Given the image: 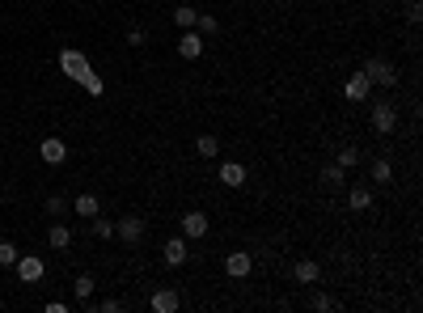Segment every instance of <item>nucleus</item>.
I'll return each instance as SVG.
<instances>
[{
	"label": "nucleus",
	"instance_id": "27",
	"mask_svg": "<svg viewBox=\"0 0 423 313\" xmlns=\"http://www.w3.org/2000/svg\"><path fill=\"white\" fill-rule=\"evenodd\" d=\"M407 21H411V26H419V21H423V5H419V0H411V5H407Z\"/></svg>",
	"mask_w": 423,
	"mask_h": 313
},
{
	"label": "nucleus",
	"instance_id": "25",
	"mask_svg": "<svg viewBox=\"0 0 423 313\" xmlns=\"http://www.w3.org/2000/svg\"><path fill=\"white\" fill-rule=\"evenodd\" d=\"M17 262V246L13 242H0V267H13Z\"/></svg>",
	"mask_w": 423,
	"mask_h": 313
},
{
	"label": "nucleus",
	"instance_id": "12",
	"mask_svg": "<svg viewBox=\"0 0 423 313\" xmlns=\"http://www.w3.org/2000/svg\"><path fill=\"white\" fill-rule=\"evenodd\" d=\"M178 55H182V60H199V55H204V38H199L195 30H182V38H178Z\"/></svg>",
	"mask_w": 423,
	"mask_h": 313
},
{
	"label": "nucleus",
	"instance_id": "16",
	"mask_svg": "<svg viewBox=\"0 0 423 313\" xmlns=\"http://www.w3.org/2000/svg\"><path fill=\"white\" fill-rule=\"evenodd\" d=\"M72 208H77V216H85V221H93V216L102 212V203H97V195H77V203H72Z\"/></svg>",
	"mask_w": 423,
	"mask_h": 313
},
{
	"label": "nucleus",
	"instance_id": "9",
	"mask_svg": "<svg viewBox=\"0 0 423 313\" xmlns=\"http://www.w3.org/2000/svg\"><path fill=\"white\" fill-rule=\"evenodd\" d=\"M186 254H191V250H186V237H169V242L161 246V258L169 262V267H182Z\"/></svg>",
	"mask_w": 423,
	"mask_h": 313
},
{
	"label": "nucleus",
	"instance_id": "2",
	"mask_svg": "<svg viewBox=\"0 0 423 313\" xmlns=\"http://www.w3.org/2000/svg\"><path fill=\"white\" fill-rule=\"evenodd\" d=\"M364 77L372 81V85H381V89H394L398 85V68L389 64V60H381V55H372V60H364Z\"/></svg>",
	"mask_w": 423,
	"mask_h": 313
},
{
	"label": "nucleus",
	"instance_id": "18",
	"mask_svg": "<svg viewBox=\"0 0 423 313\" xmlns=\"http://www.w3.org/2000/svg\"><path fill=\"white\" fill-rule=\"evenodd\" d=\"M368 174H372V182H394V165H389L385 157H377V161H372V170H368Z\"/></svg>",
	"mask_w": 423,
	"mask_h": 313
},
{
	"label": "nucleus",
	"instance_id": "20",
	"mask_svg": "<svg viewBox=\"0 0 423 313\" xmlns=\"http://www.w3.org/2000/svg\"><path fill=\"white\" fill-rule=\"evenodd\" d=\"M173 21H178L182 30H195V21H199V13H195L191 5H178V9H173Z\"/></svg>",
	"mask_w": 423,
	"mask_h": 313
},
{
	"label": "nucleus",
	"instance_id": "26",
	"mask_svg": "<svg viewBox=\"0 0 423 313\" xmlns=\"http://www.w3.org/2000/svg\"><path fill=\"white\" fill-rule=\"evenodd\" d=\"M195 26H199V30H204V34H216V30H220L212 13H199V21H195Z\"/></svg>",
	"mask_w": 423,
	"mask_h": 313
},
{
	"label": "nucleus",
	"instance_id": "7",
	"mask_svg": "<svg viewBox=\"0 0 423 313\" xmlns=\"http://www.w3.org/2000/svg\"><path fill=\"white\" fill-rule=\"evenodd\" d=\"M204 233H208V216L204 212H186L182 216V237H186V242H199Z\"/></svg>",
	"mask_w": 423,
	"mask_h": 313
},
{
	"label": "nucleus",
	"instance_id": "21",
	"mask_svg": "<svg viewBox=\"0 0 423 313\" xmlns=\"http://www.w3.org/2000/svg\"><path fill=\"white\" fill-rule=\"evenodd\" d=\"M322 182H326V186H343V182H347V170L335 161V165H326V170H322Z\"/></svg>",
	"mask_w": 423,
	"mask_h": 313
},
{
	"label": "nucleus",
	"instance_id": "28",
	"mask_svg": "<svg viewBox=\"0 0 423 313\" xmlns=\"http://www.w3.org/2000/svg\"><path fill=\"white\" fill-rule=\"evenodd\" d=\"M309 305H313V309H317V313H326V309H335V301H330V297H326V292H317V297H313V301H309Z\"/></svg>",
	"mask_w": 423,
	"mask_h": 313
},
{
	"label": "nucleus",
	"instance_id": "6",
	"mask_svg": "<svg viewBox=\"0 0 423 313\" xmlns=\"http://www.w3.org/2000/svg\"><path fill=\"white\" fill-rule=\"evenodd\" d=\"M225 271H229L233 279H245V275L254 271V258L245 254V250H229V258H225Z\"/></svg>",
	"mask_w": 423,
	"mask_h": 313
},
{
	"label": "nucleus",
	"instance_id": "23",
	"mask_svg": "<svg viewBox=\"0 0 423 313\" xmlns=\"http://www.w3.org/2000/svg\"><path fill=\"white\" fill-rule=\"evenodd\" d=\"M339 165H343V170H352V165H360V149H352V144H343V149H339V157H335Z\"/></svg>",
	"mask_w": 423,
	"mask_h": 313
},
{
	"label": "nucleus",
	"instance_id": "19",
	"mask_svg": "<svg viewBox=\"0 0 423 313\" xmlns=\"http://www.w3.org/2000/svg\"><path fill=\"white\" fill-rule=\"evenodd\" d=\"M72 292H77V301H93V275H77V284H72Z\"/></svg>",
	"mask_w": 423,
	"mask_h": 313
},
{
	"label": "nucleus",
	"instance_id": "17",
	"mask_svg": "<svg viewBox=\"0 0 423 313\" xmlns=\"http://www.w3.org/2000/svg\"><path fill=\"white\" fill-rule=\"evenodd\" d=\"M47 242H51V250H68L72 246V233L64 225H51V233H47Z\"/></svg>",
	"mask_w": 423,
	"mask_h": 313
},
{
	"label": "nucleus",
	"instance_id": "10",
	"mask_svg": "<svg viewBox=\"0 0 423 313\" xmlns=\"http://www.w3.org/2000/svg\"><path fill=\"white\" fill-rule=\"evenodd\" d=\"M148 305H153V313H173V309L182 305V297L173 292V288H157V292H153V301H148Z\"/></svg>",
	"mask_w": 423,
	"mask_h": 313
},
{
	"label": "nucleus",
	"instance_id": "4",
	"mask_svg": "<svg viewBox=\"0 0 423 313\" xmlns=\"http://www.w3.org/2000/svg\"><path fill=\"white\" fill-rule=\"evenodd\" d=\"M38 157H43L47 165H64V161H68V144H64L60 136H47V140L38 144Z\"/></svg>",
	"mask_w": 423,
	"mask_h": 313
},
{
	"label": "nucleus",
	"instance_id": "8",
	"mask_svg": "<svg viewBox=\"0 0 423 313\" xmlns=\"http://www.w3.org/2000/svg\"><path fill=\"white\" fill-rule=\"evenodd\" d=\"M114 233H119V237H123V242H128V246H136L140 237H144V221H140V216H123V221L114 225Z\"/></svg>",
	"mask_w": 423,
	"mask_h": 313
},
{
	"label": "nucleus",
	"instance_id": "11",
	"mask_svg": "<svg viewBox=\"0 0 423 313\" xmlns=\"http://www.w3.org/2000/svg\"><path fill=\"white\" fill-rule=\"evenodd\" d=\"M368 89H372V81L364 77V72H352V77H347V85H343V93H347L352 102H364V98H368Z\"/></svg>",
	"mask_w": 423,
	"mask_h": 313
},
{
	"label": "nucleus",
	"instance_id": "3",
	"mask_svg": "<svg viewBox=\"0 0 423 313\" xmlns=\"http://www.w3.org/2000/svg\"><path fill=\"white\" fill-rule=\"evenodd\" d=\"M372 132H377V136H394V132H398V110H394V102H372Z\"/></svg>",
	"mask_w": 423,
	"mask_h": 313
},
{
	"label": "nucleus",
	"instance_id": "13",
	"mask_svg": "<svg viewBox=\"0 0 423 313\" xmlns=\"http://www.w3.org/2000/svg\"><path fill=\"white\" fill-rule=\"evenodd\" d=\"M220 182H225V186H245V165H237V161H225V165H220Z\"/></svg>",
	"mask_w": 423,
	"mask_h": 313
},
{
	"label": "nucleus",
	"instance_id": "24",
	"mask_svg": "<svg viewBox=\"0 0 423 313\" xmlns=\"http://www.w3.org/2000/svg\"><path fill=\"white\" fill-rule=\"evenodd\" d=\"M89 225H93V233H97V237H102V242H106V237H114V225L106 221V216H93V221H89Z\"/></svg>",
	"mask_w": 423,
	"mask_h": 313
},
{
	"label": "nucleus",
	"instance_id": "14",
	"mask_svg": "<svg viewBox=\"0 0 423 313\" xmlns=\"http://www.w3.org/2000/svg\"><path fill=\"white\" fill-rule=\"evenodd\" d=\"M292 275H296V284H317V279H322V267H317L313 258H301V262L292 267Z\"/></svg>",
	"mask_w": 423,
	"mask_h": 313
},
{
	"label": "nucleus",
	"instance_id": "1",
	"mask_svg": "<svg viewBox=\"0 0 423 313\" xmlns=\"http://www.w3.org/2000/svg\"><path fill=\"white\" fill-rule=\"evenodd\" d=\"M60 72H64L68 81H77L85 93H93V98L106 89V85H102V77L93 72V64L85 60V51H77V47H64V51H60Z\"/></svg>",
	"mask_w": 423,
	"mask_h": 313
},
{
	"label": "nucleus",
	"instance_id": "29",
	"mask_svg": "<svg viewBox=\"0 0 423 313\" xmlns=\"http://www.w3.org/2000/svg\"><path fill=\"white\" fill-rule=\"evenodd\" d=\"M47 212L60 216V212H64V199H60V195H51V199H47Z\"/></svg>",
	"mask_w": 423,
	"mask_h": 313
},
{
	"label": "nucleus",
	"instance_id": "22",
	"mask_svg": "<svg viewBox=\"0 0 423 313\" xmlns=\"http://www.w3.org/2000/svg\"><path fill=\"white\" fill-rule=\"evenodd\" d=\"M195 153H199V157H216V153H220V140H216V136H199V140H195Z\"/></svg>",
	"mask_w": 423,
	"mask_h": 313
},
{
	"label": "nucleus",
	"instance_id": "15",
	"mask_svg": "<svg viewBox=\"0 0 423 313\" xmlns=\"http://www.w3.org/2000/svg\"><path fill=\"white\" fill-rule=\"evenodd\" d=\"M347 203H352V212H368L372 208V190L368 186H352L347 190Z\"/></svg>",
	"mask_w": 423,
	"mask_h": 313
},
{
	"label": "nucleus",
	"instance_id": "5",
	"mask_svg": "<svg viewBox=\"0 0 423 313\" xmlns=\"http://www.w3.org/2000/svg\"><path fill=\"white\" fill-rule=\"evenodd\" d=\"M13 267H17V275H21V284H38L43 279V258H34V254H26V258H21L17 254V262H13Z\"/></svg>",
	"mask_w": 423,
	"mask_h": 313
}]
</instances>
